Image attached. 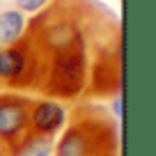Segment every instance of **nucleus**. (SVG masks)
I'll use <instances>...</instances> for the list:
<instances>
[{
  "label": "nucleus",
  "mask_w": 156,
  "mask_h": 156,
  "mask_svg": "<svg viewBox=\"0 0 156 156\" xmlns=\"http://www.w3.org/2000/svg\"><path fill=\"white\" fill-rule=\"evenodd\" d=\"M32 97L21 92H0V142L14 149L28 136V110Z\"/></svg>",
  "instance_id": "nucleus-6"
},
{
  "label": "nucleus",
  "mask_w": 156,
  "mask_h": 156,
  "mask_svg": "<svg viewBox=\"0 0 156 156\" xmlns=\"http://www.w3.org/2000/svg\"><path fill=\"white\" fill-rule=\"evenodd\" d=\"M117 119L101 106L78 103L55 140L53 156H106L117 154Z\"/></svg>",
  "instance_id": "nucleus-2"
},
{
  "label": "nucleus",
  "mask_w": 156,
  "mask_h": 156,
  "mask_svg": "<svg viewBox=\"0 0 156 156\" xmlns=\"http://www.w3.org/2000/svg\"><path fill=\"white\" fill-rule=\"evenodd\" d=\"M16 9L23 12V14H37L39 9H44L48 0H14Z\"/></svg>",
  "instance_id": "nucleus-10"
},
{
  "label": "nucleus",
  "mask_w": 156,
  "mask_h": 156,
  "mask_svg": "<svg viewBox=\"0 0 156 156\" xmlns=\"http://www.w3.org/2000/svg\"><path fill=\"white\" fill-rule=\"evenodd\" d=\"M106 156H117V154H106Z\"/></svg>",
  "instance_id": "nucleus-13"
},
{
  "label": "nucleus",
  "mask_w": 156,
  "mask_h": 156,
  "mask_svg": "<svg viewBox=\"0 0 156 156\" xmlns=\"http://www.w3.org/2000/svg\"><path fill=\"white\" fill-rule=\"evenodd\" d=\"M46 78V53L30 34L0 46V87L39 92Z\"/></svg>",
  "instance_id": "nucleus-4"
},
{
  "label": "nucleus",
  "mask_w": 156,
  "mask_h": 156,
  "mask_svg": "<svg viewBox=\"0 0 156 156\" xmlns=\"http://www.w3.org/2000/svg\"><path fill=\"white\" fill-rule=\"evenodd\" d=\"M92 55L94 51L87 46H73V48L46 55V78L39 92L58 101L83 99L87 90Z\"/></svg>",
  "instance_id": "nucleus-3"
},
{
  "label": "nucleus",
  "mask_w": 156,
  "mask_h": 156,
  "mask_svg": "<svg viewBox=\"0 0 156 156\" xmlns=\"http://www.w3.org/2000/svg\"><path fill=\"white\" fill-rule=\"evenodd\" d=\"M25 34L46 55L73 46H87L97 53L122 37V21L99 0H48L25 23Z\"/></svg>",
  "instance_id": "nucleus-1"
},
{
  "label": "nucleus",
  "mask_w": 156,
  "mask_h": 156,
  "mask_svg": "<svg viewBox=\"0 0 156 156\" xmlns=\"http://www.w3.org/2000/svg\"><path fill=\"white\" fill-rule=\"evenodd\" d=\"M67 117H69V110L58 99H48V97L32 99L28 110V133L58 138L64 124H67Z\"/></svg>",
  "instance_id": "nucleus-7"
},
{
  "label": "nucleus",
  "mask_w": 156,
  "mask_h": 156,
  "mask_svg": "<svg viewBox=\"0 0 156 156\" xmlns=\"http://www.w3.org/2000/svg\"><path fill=\"white\" fill-rule=\"evenodd\" d=\"M122 94V37L106 44L92 55L85 97L106 99Z\"/></svg>",
  "instance_id": "nucleus-5"
},
{
  "label": "nucleus",
  "mask_w": 156,
  "mask_h": 156,
  "mask_svg": "<svg viewBox=\"0 0 156 156\" xmlns=\"http://www.w3.org/2000/svg\"><path fill=\"white\" fill-rule=\"evenodd\" d=\"M53 147H55V138L28 133L12 149V156H53Z\"/></svg>",
  "instance_id": "nucleus-9"
},
{
  "label": "nucleus",
  "mask_w": 156,
  "mask_h": 156,
  "mask_svg": "<svg viewBox=\"0 0 156 156\" xmlns=\"http://www.w3.org/2000/svg\"><path fill=\"white\" fill-rule=\"evenodd\" d=\"M122 115H124V99L122 94H117V97H112V117L122 119Z\"/></svg>",
  "instance_id": "nucleus-11"
},
{
  "label": "nucleus",
  "mask_w": 156,
  "mask_h": 156,
  "mask_svg": "<svg viewBox=\"0 0 156 156\" xmlns=\"http://www.w3.org/2000/svg\"><path fill=\"white\" fill-rule=\"evenodd\" d=\"M25 23H28L25 14L19 12L16 7L0 12V46H9V44H14L16 39L23 37Z\"/></svg>",
  "instance_id": "nucleus-8"
},
{
  "label": "nucleus",
  "mask_w": 156,
  "mask_h": 156,
  "mask_svg": "<svg viewBox=\"0 0 156 156\" xmlns=\"http://www.w3.org/2000/svg\"><path fill=\"white\" fill-rule=\"evenodd\" d=\"M0 156H12V151L7 149V147L2 145V142H0Z\"/></svg>",
  "instance_id": "nucleus-12"
}]
</instances>
